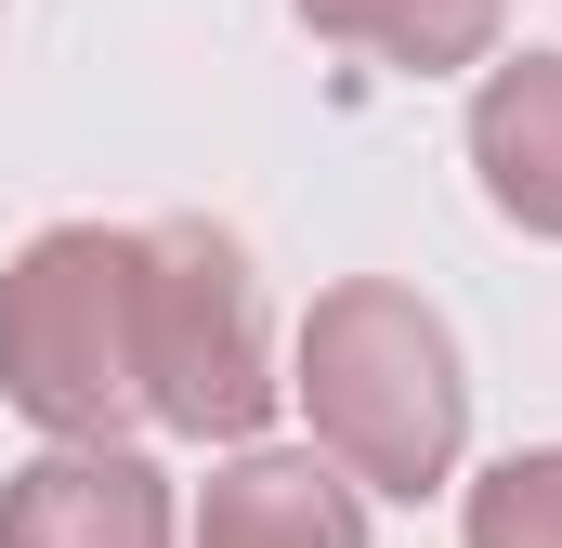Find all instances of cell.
<instances>
[{"mask_svg": "<svg viewBox=\"0 0 562 548\" xmlns=\"http://www.w3.org/2000/svg\"><path fill=\"white\" fill-rule=\"evenodd\" d=\"M314 444L367 483V496H431L471 444V379H458V340L419 287L393 274H340L314 313H301V379Z\"/></svg>", "mask_w": 562, "mask_h": 548, "instance_id": "cell-1", "label": "cell"}, {"mask_svg": "<svg viewBox=\"0 0 562 548\" xmlns=\"http://www.w3.org/2000/svg\"><path fill=\"white\" fill-rule=\"evenodd\" d=\"M0 406L53 444H132L144 418V313H132V236L53 222L0 262Z\"/></svg>", "mask_w": 562, "mask_h": 548, "instance_id": "cell-2", "label": "cell"}, {"mask_svg": "<svg viewBox=\"0 0 562 548\" xmlns=\"http://www.w3.org/2000/svg\"><path fill=\"white\" fill-rule=\"evenodd\" d=\"M132 313H144V418L196 444H249L276 418V340L262 274L223 222H144L132 236Z\"/></svg>", "mask_w": 562, "mask_h": 548, "instance_id": "cell-3", "label": "cell"}, {"mask_svg": "<svg viewBox=\"0 0 562 548\" xmlns=\"http://www.w3.org/2000/svg\"><path fill=\"white\" fill-rule=\"evenodd\" d=\"M0 548H170V483L132 444H53L0 483Z\"/></svg>", "mask_w": 562, "mask_h": 548, "instance_id": "cell-4", "label": "cell"}, {"mask_svg": "<svg viewBox=\"0 0 562 548\" xmlns=\"http://www.w3.org/2000/svg\"><path fill=\"white\" fill-rule=\"evenodd\" d=\"M196 548H367V483L340 457H288V444H249L210 470L196 496Z\"/></svg>", "mask_w": 562, "mask_h": 548, "instance_id": "cell-5", "label": "cell"}, {"mask_svg": "<svg viewBox=\"0 0 562 548\" xmlns=\"http://www.w3.org/2000/svg\"><path fill=\"white\" fill-rule=\"evenodd\" d=\"M471 170H484L497 222H524V236L562 249V53L484 66V92H471Z\"/></svg>", "mask_w": 562, "mask_h": 548, "instance_id": "cell-6", "label": "cell"}, {"mask_svg": "<svg viewBox=\"0 0 562 548\" xmlns=\"http://www.w3.org/2000/svg\"><path fill=\"white\" fill-rule=\"evenodd\" d=\"M497 13H510V0H301L314 39H340V53H367V66H406V79L484 66V53H497Z\"/></svg>", "mask_w": 562, "mask_h": 548, "instance_id": "cell-7", "label": "cell"}, {"mask_svg": "<svg viewBox=\"0 0 562 548\" xmlns=\"http://www.w3.org/2000/svg\"><path fill=\"white\" fill-rule=\"evenodd\" d=\"M458 548H562V444H524L471 483L458 510Z\"/></svg>", "mask_w": 562, "mask_h": 548, "instance_id": "cell-8", "label": "cell"}]
</instances>
